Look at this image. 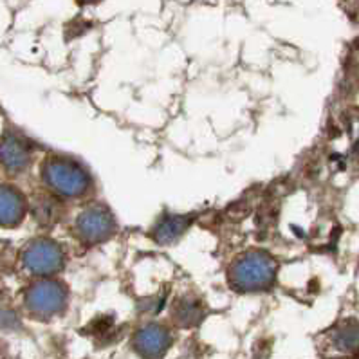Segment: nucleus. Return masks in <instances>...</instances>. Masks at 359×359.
Here are the masks:
<instances>
[{
  "instance_id": "f257e3e1",
  "label": "nucleus",
  "mask_w": 359,
  "mask_h": 359,
  "mask_svg": "<svg viewBox=\"0 0 359 359\" xmlns=\"http://www.w3.org/2000/svg\"><path fill=\"white\" fill-rule=\"evenodd\" d=\"M238 276L244 280V285L248 287H260L271 280V266L260 258L250 260V262L242 264L238 269Z\"/></svg>"
},
{
  "instance_id": "f03ea898",
  "label": "nucleus",
  "mask_w": 359,
  "mask_h": 359,
  "mask_svg": "<svg viewBox=\"0 0 359 359\" xmlns=\"http://www.w3.org/2000/svg\"><path fill=\"white\" fill-rule=\"evenodd\" d=\"M107 226H109V219H105L102 213H90L85 217V231L89 237H102L107 231Z\"/></svg>"
},
{
  "instance_id": "7ed1b4c3",
  "label": "nucleus",
  "mask_w": 359,
  "mask_h": 359,
  "mask_svg": "<svg viewBox=\"0 0 359 359\" xmlns=\"http://www.w3.org/2000/svg\"><path fill=\"white\" fill-rule=\"evenodd\" d=\"M80 2H83V4H89V2H96V0H80Z\"/></svg>"
}]
</instances>
